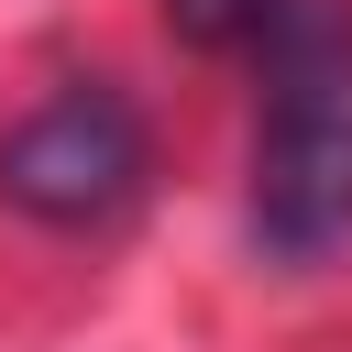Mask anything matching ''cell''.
Listing matches in <instances>:
<instances>
[{"mask_svg":"<svg viewBox=\"0 0 352 352\" xmlns=\"http://www.w3.org/2000/svg\"><path fill=\"white\" fill-rule=\"evenodd\" d=\"M231 55L264 77L242 187L253 253L330 264L352 242V0H264Z\"/></svg>","mask_w":352,"mask_h":352,"instance_id":"obj_1","label":"cell"},{"mask_svg":"<svg viewBox=\"0 0 352 352\" xmlns=\"http://www.w3.org/2000/svg\"><path fill=\"white\" fill-rule=\"evenodd\" d=\"M154 187V121L121 77H66L22 121H0V209L55 242H99Z\"/></svg>","mask_w":352,"mask_h":352,"instance_id":"obj_2","label":"cell"},{"mask_svg":"<svg viewBox=\"0 0 352 352\" xmlns=\"http://www.w3.org/2000/svg\"><path fill=\"white\" fill-rule=\"evenodd\" d=\"M154 11H165V33H176V44H198V55H231V44L253 33V11H264V0H154Z\"/></svg>","mask_w":352,"mask_h":352,"instance_id":"obj_3","label":"cell"}]
</instances>
